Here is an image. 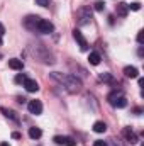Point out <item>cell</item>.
<instances>
[{"mask_svg": "<svg viewBox=\"0 0 144 146\" xmlns=\"http://www.w3.org/2000/svg\"><path fill=\"white\" fill-rule=\"evenodd\" d=\"M53 78L58 80L63 87H66V90L71 92V94H76V92L81 90V80L76 78L75 75H61V73L54 72L53 73Z\"/></svg>", "mask_w": 144, "mask_h": 146, "instance_id": "obj_1", "label": "cell"}, {"mask_svg": "<svg viewBox=\"0 0 144 146\" xmlns=\"http://www.w3.org/2000/svg\"><path fill=\"white\" fill-rule=\"evenodd\" d=\"M53 31H54V26H53L49 21H46V19H41L34 33H39V34H51Z\"/></svg>", "mask_w": 144, "mask_h": 146, "instance_id": "obj_2", "label": "cell"}, {"mask_svg": "<svg viewBox=\"0 0 144 146\" xmlns=\"http://www.w3.org/2000/svg\"><path fill=\"white\" fill-rule=\"evenodd\" d=\"M76 19H78V24H80V26L90 22V19H92V12H90V9H88V7H87V9H80V10L76 12Z\"/></svg>", "mask_w": 144, "mask_h": 146, "instance_id": "obj_3", "label": "cell"}, {"mask_svg": "<svg viewBox=\"0 0 144 146\" xmlns=\"http://www.w3.org/2000/svg\"><path fill=\"white\" fill-rule=\"evenodd\" d=\"M39 21H41V17H37V15H27V17L24 19V27L34 33L36 27H37V24H39Z\"/></svg>", "mask_w": 144, "mask_h": 146, "instance_id": "obj_4", "label": "cell"}, {"mask_svg": "<svg viewBox=\"0 0 144 146\" xmlns=\"http://www.w3.org/2000/svg\"><path fill=\"white\" fill-rule=\"evenodd\" d=\"M73 37H75V39H76V42L80 44V49H81V51H87V49H88V42H87V39L83 37V34H81L78 29H75V31H73Z\"/></svg>", "mask_w": 144, "mask_h": 146, "instance_id": "obj_5", "label": "cell"}, {"mask_svg": "<svg viewBox=\"0 0 144 146\" xmlns=\"http://www.w3.org/2000/svg\"><path fill=\"white\" fill-rule=\"evenodd\" d=\"M27 109H29L31 114L39 115V114L42 112V104H41V100H31V102H29V106H27Z\"/></svg>", "mask_w": 144, "mask_h": 146, "instance_id": "obj_6", "label": "cell"}, {"mask_svg": "<svg viewBox=\"0 0 144 146\" xmlns=\"http://www.w3.org/2000/svg\"><path fill=\"white\" fill-rule=\"evenodd\" d=\"M122 136L127 139V143H131V145H136L137 143V136H136V133L134 131H131L129 127H126L124 131H122Z\"/></svg>", "mask_w": 144, "mask_h": 146, "instance_id": "obj_7", "label": "cell"}, {"mask_svg": "<svg viewBox=\"0 0 144 146\" xmlns=\"http://www.w3.org/2000/svg\"><path fill=\"white\" fill-rule=\"evenodd\" d=\"M24 87H26V90H27V92H37V90H39L37 82H36V80H31V78H27V80L24 82Z\"/></svg>", "mask_w": 144, "mask_h": 146, "instance_id": "obj_8", "label": "cell"}, {"mask_svg": "<svg viewBox=\"0 0 144 146\" xmlns=\"http://www.w3.org/2000/svg\"><path fill=\"white\" fill-rule=\"evenodd\" d=\"M54 143H56V145L75 146V141H73L71 138H65V136H54Z\"/></svg>", "mask_w": 144, "mask_h": 146, "instance_id": "obj_9", "label": "cell"}, {"mask_svg": "<svg viewBox=\"0 0 144 146\" xmlns=\"http://www.w3.org/2000/svg\"><path fill=\"white\" fill-rule=\"evenodd\" d=\"M124 75H126L127 78H137L139 72H137L136 66H126V68H124Z\"/></svg>", "mask_w": 144, "mask_h": 146, "instance_id": "obj_10", "label": "cell"}, {"mask_svg": "<svg viewBox=\"0 0 144 146\" xmlns=\"http://www.w3.org/2000/svg\"><path fill=\"white\" fill-rule=\"evenodd\" d=\"M9 66H10L12 70H22V68H24V63H22V60L12 58V60H9Z\"/></svg>", "mask_w": 144, "mask_h": 146, "instance_id": "obj_11", "label": "cell"}, {"mask_svg": "<svg viewBox=\"0 0 144 146\" xmlns=\"http://www.w3.org/2000/svg\"><path fill=\"white\" fill-rule=\"evenodd\" d=\"M112 106H114V107H117V109H124V107L127 106V100H126V97H122V95H119L117 99H114V102H112Z\"/></svg>", "mask_w": 144, "mask_h": 146, "instance_id": "obj_12", "label": "cell"}, {"mask_svg": "<svg viewBox=\"0 0 144 146\" xmlns=\"http://www.w3.org/2000/svg\"><path fill=\"white\" fill-rule=\"evenodd\" d=\"M100 60H102V58H100V54H98V53H95V51H93V53H90V56H88V61H90V65H93V66H97V65L100 63Z\"/></svg>", "mask_w": 144, "mask_h": 146, "instance_id": "obj_13", "label": "cell"}, {"mask_svg": "<svg viewBox=\"0 0 144 146\" xmlns=\"http://www.w3.org/2000/svg\"><path fill=\"white\" fill-rule=\"evenodd\" d=\"M93 131H95V133H105V131H107V124L102 122V121H97V122L93 124Z\"/></svg>", "mask_w": 144, "mask_h": 146, "instance_id": "obj_14", "label": "cell"}, {"mask_svg": "<svg viewBox=\"0 0 144 146\" xmlns=\"http://www.w3.org/2000/svg\"><path fill=\"white\" fill-rule=\"evenodd\" d=\"M127 3H117V15H120V17H126L127 15Z\"/></svg>", "mask_w": 144, "mask_h": 146, "instance_id": "obj_15", "label": "cell"}, {"mask_svg": "<svg viewBox=\"0 0 144 146\" xmlns=\"http://www.w3.org/2000/svg\"><path fill=\"white\" fill-rule=\"evenodd\" d=\"M29 136H31L32 139H39V138L42 136V133H41L39 127H29Z\"/></svg>", "mask_w": 144, "mask_h": 146, "instance_id": "obj_16", "label": "cell"}, {"mask_svg": "<svg viewBox=\"0 0 144 146\" xmlns=\"http://www.w3.org/2000/svg\"><path fill=\"white\" fill-rule=\"evenodd\" d=\"M2 112H3V114H5V115H7V117H10V119H14V121H19V119H17V115H15V112H14V110H9V109H5V107H3V109H2Z\"/></svg>", "mask_w": 144, "mask_h": 146, "instance_id": "obj_17", "label": "cell"}, {"mask_svg": "<svg viewBox=\"0 0 144 146\" xmlns=\"http://www.w3.org/2000/svg\"><path fill=\"white\" fill-rule=\"evenodd\" d=\"M127 9H131V10H139V9H141V3H139V2H134V3H131V5H127Z\"/></svg>", "mask_w": 144, "mask_h": 146, "instance_id": "obj_18", "label": "cell"}, {"mask_svg": "<svg viewBox=\"0 0 144 146\" xmlns=\"http://www.w3.org/2000/svg\"><path fill=\"white\" fill-rule=\"evenodd\" d=\"M26 80H27V78H26V75H17V76H15V82H17V83H22V85H24V82H26Z\"/></svg>", "mask_w": 144, "mask_h": 146, "instance_id": "obj_19", "label": "cell"}, {"mask_svg": "<svg viewBox=\"0 0 144 146\" xmlns=\"http://www.w3.org/2000/svg\"><path fill=\"white\" fill-rule=\"evenodd\" d=\"M36 5H41V7H48V5H49V0H36Z\"/></svg>", "mask_w": 144, "mask_h": 146, "instance_id": "obj_20", "label": "cell"}, {"mask_svg": "<svg viewBox=\"0 0 144 146\" xmlns=\"http://www.w3.org/2000/svg\"><path fill=\"white\" fill-rule=\"evenodd\" d=\"M100 80H104V82H112V76H110L108 73H104V75H100Z\"/></svg>", "mask_w": 144, "mask_h": 146, "instance_id": "obj_21", "label": "cell"}, {"mask_svg": "<svg viewBox=\"0 0 144 146\" xmlns=\"http://www.w3.org/2000/svg\"><path fill=\"white\" fill-rule=\"evenodd\" d=\"M104 7H105V3H104V2H97V3H95V10H98V12H100V10H104Z\"/></svg>", "mask_w": 144, "mask_h": 146, "instance_id": "obj_22", "label": "cell"}, {"mask_svg": "<svg viewBox=\"0 0 144 146\" xmlns=\"http://www.w3.org/2000/svg\"><path fill=\"white\" fill-rule=\"evenodd\" d=\"M93 146H107V143H105V141H102V139H97V141L93 143Z\"/></svg>", "mask_w": 144, "mask_h": 146, "instance_id": "obj_23", "label": "cell"}, {"mask_svg": "<svg viewBox=\"0 0 144 146\" xmlns=\"http://www.w3.org/2000/svg\"><path fill=\"white\" fill-rule=\"evenodd\" d=\"M143 39H144V31H139V34H137V42L141 44V42H143Z\"/></svg>", "mask_w": 144, "mask_h": 146, "instance_id": "obj_24", "label": "cell"}, {"mask_svg": "<svg viewBox=\"0 0 144 146\" xmlns=\"http://www.w3.org/2000/svg\"><path fill=\"white\" fill-rule=\"evenodd\" d=\"M5 34V27H3V24L0 22V36H3Z\"/></svg>", "mask_w": 144, "mask_h": 146, "instance_id": "obj_25", "label": "cell"}, {"mask_svg": "<svg viewBox=\"0 0 144 146\" xmlns=\"http://www.w3.org/2000/svg\"><path fill=\"white\" fill-rule=\"evenodd\" d=\"M12 138H14V139H19V138H20V134H19V133H12Z\"/></svg>", "mask_w": 144, "mask_h": 146, "instance_id": "obj_26", "label": "cell"}, {"mask_svg": "<svg viewBox=\"0 0 144 146\" xmlns=\"http://www.w3.org/2000/svg\"><path fill=\"white\" fill-rule=\"evenodd\" d=\"M0 146H10V145H9V143H2Z\"/></svg>", "mask_w": 144, "mask_h": 146, "instance_id": "obj_27", "label": "cell"}, {"mask_svg": "<svg viewBox=\"0 0 144 146\" xmlns=\"http://www.w3.org/2000/svg\"><path fill=\"white\" fill-rule=\"evenodd\" d=\"M0 46H2V36H0Z\"/></svg>", "mask_w": 144, "mask_h": 146, "instance_id": "obj_28", "label": "cell"}]
</instances>
